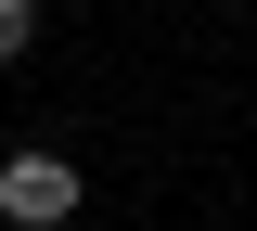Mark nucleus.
Here are the masks:
<instances>
[{
  "instance_id": "obj_1",
  "label": "nucleus",
  "mask_w": 257,
  "mask_h": 231,
  "mask_svg": "<svg viewBox=\"0 0 257 231\" xmlns=\"http://www.w3.org/2000/svg\"><path fill=\"white\" fill-rule=\"evenodd\" d=\"M0 218H13V231H64V218H77V167H64V154H13V167H0Z\"/></svg>"
},
{
  "instance_id": "obj_2",
  "label": "nucleus",
  "mask_w": 257,
  "mask_h": 231,
  "mask_svg": "<svg viewBox=\"0 0 257 231\" xmlns=\"http://www.w3.org/2000/svg\"><path fill=\"white\" fill-rule=\"evenodd\" d=\"M26 39H39V0H0V65H13Z\"/></svg>"
}]
</instances>
